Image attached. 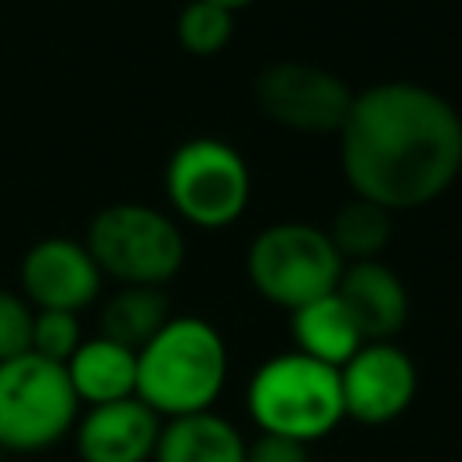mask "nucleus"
Instances as JSON below:
<instances>
[{"mask_svg": "<svg viewBox=\"0 0 462 462\" xmlns=\"http://www.w3.org/2000/svg\"><path fill=\"white\" fill-rule=\"evenodd\" d=\"M336 137L350 191L390 213L440 199L462 170V116L411 79L354 90Z\"/></svg>", "mask_w": 462, "mask_h": 462, "instance_id": "obj_1", "label": "nucleus"}, {"mask_svg": "<svg viewBox=\"0 0 462 462\" xmlns=\"http://www.w3.org/2000/svg\"><path fill=\"white\" fill-rule=\"evenodd\" d=\"M227 343L206 318H170L137 350V401L159 419L209 411L227 383Z\"/></svg>", "mask_w": 462, "mask_h": 462, "instance_id": "obj_2", "label": "nucleus"}, {"mask_svg": "<svg viewBox=\"0 0 462 462\" xmlns=\"http://www.w3.org/2000/svg\"><path fill=\"white\" fill-rule=\"evenodd\" d=\"M245 408L260 433L285 437L296 444L321 440L346 419L339 368L321 365L300 350L274 354L253 372Z\"/></svg>", "mask_w": 462, "mask_h": 462, "instance_id": "obj_3", "label": "nucleus"}, {"mask_svg": "<svg viewBox=\"0 0 462 462\" xmlns=\"http://www.w3.org/2000/svg\"><path fill=\"white\" fill-rule=\"evenodd\" d=\"M83 245L105 278L162 289L184 267L188 245L173 213L148 202H112L94 213Z\"/></svg>", "mask_w": 462, "mask_h": 462, "instance_id": "obj_4", "label": "nucleus"}, {"mask_svg": "<svg viewBox=\"0 0 462 462\" xmlns=\"http://www.w3.org/2000/svg\"><path fill=\"white\" fill-rule=\"evenodd\" d=\"M79 397L69 372L40 354L0 361V448L7 455H36L72 433Z\"/></svg>", "mask_w": 462, "mask_h": 462, "instance_id": "obj_5", "label": "nucleus"}, {"mask_svg": "<svg viewBox=\"0 0 462 462\" xmlns=\"http://www.w3.org/2000/svg\"><path fill=\"white\" fill-rule=\"evenodd\" d=\"M253 195L249 162L220 137H191L166 162V199L177 224L202 231L231 227Z\"/></svg>", "mask_w": 462, "mask_h": 462, "instance_id": "obj_6", "label": "nucleus"}, {"mask_svg": "<svg viewBox=\"0 0 462 462\" xmlns=\"http://www.w3.org/2000/svg\"><path fill=\"white\" fill-rule=\"evenodd\" d=\"M339 271L343 260L328 242L325 227L303 220L267 224L245 249V274L253 289L282 310H296L332 292Z\"/></svg>", "mask_w": 462, "mask_h": 462, "instance_id": "obj_7", "label": "nucleus"}, {"mask_svg": "<svg viewBox=\"0 0 462 462\" xmlns=\"http://www.w3.org/2000/svg\"><path fill=\"white\" fill-rule=\"evenodd\" d=\"M260 112L292 134H339L354 90L328 69L310 61H274L253 83Z\"/></svg>", "mask_w": 462, "mask_h": 462, "instance_id": "obj_8", "label": "nucleus"}, {"mask_svg": "<svg viewBox=\"0 0 462 462\" xmlns=\"http://www.w3.org/2000/svg\"><path fill=\"white\" fill-rule=\"evenodd\" d=\"M419 390V372L408 350L393 339L361 343L354 357L339 365L343 415L361 426H386L401 419Z\"/></svg>", "mask_w": 462, "mask_h": 462, "instance_id": "obj_9", "label": "nucleus"}, {"mask_svg": "<svg viewBox=\"0 0 462 462\" xmlns=\"http://www.w3.org/2000/svg\"><path fill=\"white\" fill-rule=\"evenodd\" d=\"M18 278H22V296L32 303V310L79 314L97 300L105 274L83 242L51 235L29 245V253L22 256Z\"/></svg>", "mask_w": 462, "mask_h": 462, "instance_id": "obj_10", "label": "nucleus"}, {"mask_svg": "<svg viewBox=\"0 0 462 462\" xmlns=\"http://www.w3.org/2000/svg\"><path fill=\"white\" fill-rule=\"evenodd\" d=\"M162 419L137 397L87 408L76 426V451L83 462H148L155 455Z\"/></svg>", "mask_w": 462, "mask_h": 462, "instance_id": "obj_11", "label": "nucleus"}, {"mask_svg": "<svg viewBox=\"0 0 462 462\" xmlns=\"http://www.w3.org/2000/svg\"><path fill=\"white\" fill-rule=\"evenodd\" d=\"M332 292L354 318L365 343L393 339L408 321V289L401 274L383 260L343 263Z\"/></svg>", "mask_w": 462, "mask_h": 462, "instance_id": "obj_12", "label": "nucleus"}, {"mask_svg": "<svg viewBox=\"0 0 462 462\" xmlns=\"http://www.w3.org/2000/svg\"><path fill=\"white\" fill-rule=\"evenodd\" d=\"M65 372H69L72 393L87 408L137 397V350L101 332L76 346V354L65 361Z\"/></svg>", "mask_w": 462, "mask_h": 462, "instance_id": "obj_13", "label": "nucleus"}, {"mask_svg": "<svg viewBox=\"0 0 462 462\" xmlns=\"http://www.w3.org/2000/svg\"><path fill=\"white\" fill-rule=\"evenodd\" d=\"M245 448L238 426L209 408L162 419L152 462H245Z\"/></svg>", "mask_w": 462, "mask_h": 462, "instance_id": "obj_14", "label": "nucleus"}, {"mask_svg": "<svg viewBox=\"0 0 462 462\" xmlns=\"http://www.w3.org/2000/svg\"><path fill=\"white\" fill-rule=\"evenodd\" d=\"M289 328H292V343H296L292 350H300L321 365H332V368H339L346 357H354L357 346L365 343L336 292H325V296L289 310Z\"/></svg>", "mask_w": 462, "mask_h": 462, "instance_id": "obj_15", "label": "nucleus"}, {"mask_svg": "<svg viewBox=\"0 0 462 462\" xmlns=\"http://www.w3.org/2000/svg\"><path fill=\"white\" fill-rule=\"evenodd\" d=\"M170 300L155 285H119L101 303V336L141 350L166 321H170Z\"/></svg>", "mask_w": 462, "mask_h": 462, "instance_id": "obj_16", "label": "nucleus"}, {"mask_svg": "<svg viewBox=\"0 0 462 462\" xmlns=\"http://www.w3.org/2000/svg\"><path fill=\"white\" fill-rule=\"evenodd\" d=\"M328 242L336 245L343 263H357V260H379L383 249L393 238V213L368 202V199H350L336 209V217L325 227Z\"/></svg>", "mask_w": 462, "mask_h": 462, "instance_id": "obj_17", "label": "nucleus"}, {"mask_svg": "<svg viewBox=\"0 0 462 462\" xmlns=\"http://www.w3.org/2000/svg\"><path fill=\"white\" fill-rule=\"evenodd\" d=\"M177 43L195 54V58H209V54H220L231 36H235V14L209 4V0H188L177 14Z\"/></svg>", "mask_w": 462, "mask_h": 462, "instance_id": "obj_18", "label": "nucleus"}, {"mask_svg": "<svg viewBox=\"0 0 462 462\" xmlns=\"http://www.w3.org/2000/svg\"><path fill=\"white\" fill-rule=\"evenodd\" d=\"M83 343V328H79V314L72 310H32V336H29V350L65 365L76 346Z\"/></svg>", "mask_w": 462, "mask_h": 462, "instance_id": "obj_19", "label": "nucleus"}, {"mask_svg": "<svg viewBox=\"0 0 462 462\" xmlns=\"http://www.w3.org/2000/svg\"><path fill=\"white\" fill-rule=\"evenodd\" d=\"M32 336V303L22 292L0 289V361L29 354Z\"/></svg>", "mask_w": 462, "mask_h": 462, "instance_id": "obj_20", "label": "nucleus"}, {"mask_svg": "<svg viewBox=\"0 0 462 462\" xmlns=\"http://www.w3.org/2000/svg\"><path fill=\"white\" fill-rule=\"evenodd\" d=\"M245 462H310V458H307V444L260 433V437L245 448Z\"/></svg>", "mask_w": 462, "mask_h": 462, "instance_id": "obj_21", "label": "nucleus"}, {"mask_svg": "<svg viewBox=\"0 0 462 462\" xmlns=\"http://www.w3.org/2000/svg\"><path fill=\"white\" fill-rule=\"evenodd\" d=\"M209 4H217V7H224V11H231V14H235V11H242V7H249L253 0H209Z\"/></svg>", "mask_w": 462, "mask_h": 462, "instance_id": "obj_22", "label": "nucleus"}]
</instances>
